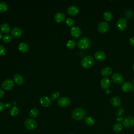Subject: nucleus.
Returning <instances> with one entry per match:
<instances>
[{
  "label": "nucleus",
  "mask_w": 134,
  "mask_h": 134,
  "mask_svg": "<svg viewBox=\"0 0 134 134\" xmlns=\"http://www.w3.org/2000/svg\"><path fill=\"white\" fill-rule=\"evenodd\" d=\"M79 12V8L75 5H72L70 6L67 9L68 14L71 16H75L78 14Z\"/></svg>",
  "instance_id": "dca6fc26"
},
{
  "label": "nucleus",
  "mask_w": 134,
  "mask_h": 134,
  "mask_svg": "<svg viewBox=\"0 0 134 134\" xmlns=\"http://www.w3.org/2000/svg\"><path fill=\"white\" fill-rule=\"evenodd\" d=\"M2 38V32L0 31V40Z\"/></svg>",
  "instance_id": "37998d69"
},
{
  "label": "nucleus",
  "mask_w": 134,
  "mask_h": 134,
  "mask_svg": "<svg viewBox=\"0 0 134 134\" xmlns=\"http://www.w3.org/2000/svg\"><path fill=\"white\" fill-rule=\"evenodd\" d=\"M60 94L58 92H54L51 94V99L52 100H56L59 97Z\"/></svg>",
  "instance_id": "2f4dec72"
},
{
  "label": "nucleus",
  "mask_w": 134,
  "mask_h": 134,
  "mask_svg": "<svg viewBox=\"0 0 134 134\" xmlns=\"http://www.w3.org/2000/svg\"><path fill=\"white\" fill-rule=\"evenodd\" d=\"M132 69H133V70L134 71V63H133V65H132Z\"/></svg>",
  "instance_id": "c03bdc74"
},
{
  "label": "nucleus",
  "mask_w": 134,
  "mask_h": 134,
  "mask_svg": "<svg viewBox=\"0 0 134 134\" xmlns=\"http://www.w3.org/2000/svg\"><path fill=\"white\" fill-rule=\"evenodd\" d=\"M133 92H134V87H133Z\"/></svg>",
  "instance_id": "de8ad7c7"
},
{
  "label": "nucleus",
  "mask_w": 134,
  "mask_h": 134,
  "mask_svg": "<svg viewBox=\"0 0 134 134\" xmlns=\"http://www.w3.org/2000/svg\"><path fill=\"white\" fill-rule=\"evenodd\" d=\"M103 17H104V18L106 21H111V20L113 18V14L110 12L106 11V12H105L104 13Z\"/></svg>",
  "instance_id": "393cba45"
},
{
  "label": "nucleus",
  "mask_w": 134,
  "mask_h": 134,
  "mask_svg": "<svg viewBox=\"0 0 134 134\" xmlns=\"http://www.w3.org/2000/svg\"><path fill=\"white\" fill-rule=\"evenodd\" d=\"M39 114V111L36 108H32L29 111V116L31 118H35L38 116Z\"/></svg>",
  "instance_id": "c85d7f7f"
},
{
  "label": "nucleus",
  "mask_w": 134,
  "mask_h": 134,
  "mask_svg": "<svg viewBox=\"0 0 134 134\" xmlns=\"http://www.w3.org/2000/svg\"><path fill=\"white\" fill-rule=\"evenodd\" d=\"M122 122L125 127L127 128H132L134 126V118L131 116H127L123 119Z\"/></svg>",
  "instance_id": "39448f33"
},
{
  "label": "nucleus",
  "mask_w": 134,
  "mask_h": 134,
  "mask_svg": "<svg viewBox=\"0 0 134 134\" xmlns=\"http://www.w3.org/2000/svg\"><path fill=\"white\" fill-rule=\"evenodd\" d=\"M12 40V37L10 36V35H8V34H6L5 35L3 38V40L4 42H6V43H8L9 42Z\"/></svg>",
  "instance_id": "7c9ffc66"
},
{
  "label": "nucleus",
  "mask_w": 134,
  "mask_h": 134,
  "mask_svg": "<svg viewBox=\"0 0 134 134\" xmlns=\"http://www.w3.org/2000/svg\"><path fill=\"white\" fill-rule=\"evenodd\" d=\"M129 42L130 44L134 47V37H132L130 38L129 39Z\"/></svg>",
  "instance_id": "4c0bfd02"
},
{
  "label": "nucleus",
  "mask_w": 134,
  "mask_h": 134,
  "mask_svg": "<svg viewBox=\"0 0 134 134\" xmlns=\"http://www.w3.org/2000/svg\"><path fill=\"white\" fill-rule=\"evenodd\" d=\"M66 24L68 26H72L74 24V20L71 18H68L66 20Z\"/></svg>",
  "instance_id": "473e14b6"
},
{
  "label": "nucleus",
  "mask_w": 134,
  "mask_h": 134,
  "mask_svg": "<svg viewBox=\"0 0 134 134\" xmlns=\"http://www.w3.org/2000/svg\"><path fill=\"white\" fill-rule=\"evenodd\" d=\"M18 49L20 52L23 53H25L27 52L29 50L28 44L25 42H22L19 44Z\"/></svg>",
  "instance_id": "412c9836"
},
{
  "label": "nucleus",
  "mask_w": 134,
  "mask_h": 134,
  "mask_svg": "<svg viewBox=\"0 0 134 134\" xmlns=\"http://www.w3.org/2000/svg\"><path fill=\"white\" fill-rule=\"evenodd\" d=\"M5 49L4 46L0 44V55H4L5 54Z\"/></svg>",
  "instance_id": "f704fd0d"
},
{
  "label": "nucleus",
  "mask_w": 134,
  "mask_h": 134,
  "mask_svg": "<svg viewBox=\"0 0 134 134\" xmlns=\"http://www.w3.org/2000/svg\"><path fill=\"white\" fill-rule=\"evenodd\" d=\"M113 72V70L109 67H105L101 70L100 73L103 76H108L111 74Z\"/></svg>",
  "instance_id": "4be33fe9"
},
{
  "label": "nucleus",
  "mask_w": 134,
  "mask_h": 134,
  "mask_svg": "<svg viewBox=\"0 0 134 134\" xmlns=\"http://www.w3.org/2000/svg\"><path fill=\"white\" fill-rule=\"evenodd\" d=\"M122 120H123V119H122V118L121 117H117L116 118V121H117L118 123L121 122V121H122Z\"/></svg>",
  "instance_id": "58836bf2"
},
{
  "label": "nucleus",
  "mask_w": 134,
  "mask_h": 134,
  "mask_svg": "<svg viewBox=\"0 0 134 134\" xmlns=\"http://www.w3.org/2000/svg\"><path fill=\"white\" fill-rule=\"evenodd\" d=\"M14 81L17 85H22L24 82L23 76L19 73H17L14 75Z\"/></svg>",
  "instance_id": "f3484780"
},
{
  "label": "nucleus",
  "mask_w": 134,
  "mask_h": 134,
  "mask_svg": "<svg viewBox=\"0 0 134 134\" xmlns=\"http://www.w3.org/2000/svg\"><path fill=\"white\" fill-rule=\"evenodd\" d=\"M124 110L122 108H120L118 109V110L116 111V115L118 117H121L124 115Z\"/></svg>",
  "instance_id": "72a5a7b5"
},
{
  "label": "nucleus",
  "mask_w": 134,
  "mask_h": 134,
  "mask_svg": "<svg viewBox=\"0 0 134 134\" xmlns=\"http://www.w3.org/2000/svg\"><path fill=\"white\" fill-rule=\"evenodd\" d=\"M2 88L6 91H9L12 90L14 86V82L11 79H6L2 83Z\"/></svg>",
  "instance_id": "423d86ee"
},
{
  "label": "nucleus",
  "mask_w": 134,
  "mask_h": 134,
  "mask_svg": "<svg viewBox=\"0 0 134 134\" xmlns=\"http://www.w3.org/2000/svg\"><path fill=\"white\" fill-rule=\"evenodd\" d=\"M113 130L116 132H120L122 129V126L120 123H116L113 126Z\"/></svg>",
  "instance_id": "bb28decb"
},
{
  "label": "nucleus",
  "mask_w": 134,
  "mask_h": 134,
  "mask_svg": "<svg viewBox=\"0 0 134 134\" xmlns=\"http://www.w3.org/2000/svg\"><path fill=\"white\" fill-rule=\"evenodd\" d=\"M13 104H14V105H15V104H16V102H13Z\"/></svg>",
  "instance_id": "a18cd8bd"
},
{
  "label": "nucleus",
  "mask_w": 134,
  "mask_h": 134,
  "mask_svg": "<svg viewBox=\"0 0 134 134\" xmlns=\"http://www.w3.org/2000/svg\"><path fill=\"white\" fill-rule=\"evenodd\" d=\"M66 47L69 49H72L74 48L76 45V42L75 40L70 39L66 42Z\"/></svg>",
  "instance_id": "b1692460"
},
{
  "label": "nucleus",
  "mask_w": 134,
  "mask_h": 134,
  "mask_svg": "<svg viewBox=\"0 0 134 134\" xmlns=\"http://www.w3.org/2000/svg\"><path fill=\"white\" fill-rule=\"evenodd\" d=\"M94 59L90 55L85 56L81 60V64L84 68H90L94 64Z\"/></svg>",
  "instance_id": "f03ea898"
},
{
  "label": "nucleus",
  "mask_w": 134,
  "mask_h": 134,
  "mask_svg": "<svg viewBox=\"0 0 134 134\" xmlns=\"http://www.w3.org/2000/svg\"><path fill=\"white\" fill-rule=\"evenodd\" d=\"M5 107V105L2 102H0V112L4 110Z\"/></svg>",
  "instance_id": "e433bc0d"
},
{
  "label": "nucleus",
  "mask_w": 134,
  "mask_h": 134,
  "mask_svg": "<svg viewBox=\"0 0 134 134\" xmlns=\"http://www.w3.org/2000/svg\"><path fill=\"white\" fill-rule=\"evenodd\" d=\"M24 125L27 129L29 130H34L37 128V124L35 120L32 118H27L25 121Z\"/></svg>",
  "instance_id": "20e7f679"
},
{
  "label": "nucleus",
  "mask_w": 134,
  "mask_h": 134,
  "mask_svg": "<svg viewBox=\"0 0 134 134\" xmlns=\"http://www.w3.org/2000/svg\"><path fill=\"white\" fill-rule=\"evenodd\" d=\"M39 102L41 106L44 107H47L51 104L52 99L47 96H42L40 98Z\"/></svg>",
  "instance_id": "9b49d317"
},
{
  "label": "nucleus",
  "mask_w": 134,
  "mask_h": 134,
  "mask_svg": "<svg viewBox=\"0 0 134 134\" xmlns=\"http://www.w3.org/2000/svg\"><path fill=\"white\" fill-rule=\"evenodd\" d=\"M110 103L113 106L116 107H119L121 105V100L117 96H114L110 99Z\"/></svg>",
  "instance_id": "aec40b11"
},
{
  "label": "nucleus",
  "mask_w": 134,
  "mask_h": 134,
  "mask_svg": "<svg viewBox=\"0 0 134 134\" xmlns=\"http://www.w3.org/2000/svg\"><path fill=\"white\" fill-rule=\"evenodd\" d=\"M70 104V99L67 97H61L58 100V104L59 106L65 107Z\"/></svg>",
  "instance_id": "9d476101"
},
{
  "label": "nucleus",
  "mask_w": 134,
  "mask_h": 134,
  "mask_svg": "<svg viewBox=\"0 0 134 134\" xmlns=\"http://www.w3.org/2000/svg\"><path fill=\"white\" fill-rule=\"evenodd\" d=\"M10 33L13 37L15 38H19L23 34V30L20 28L16 27L12 29Z\"/></svg>",
  "instance_id": "4468645a"
},
{
  "label": "nucleus",
  "mask_w": 134,
  "mask_h": 134,
  "mask_svg": "<svg viewBox=\"0 0 134 134\" xmlns=\"http://www.w3.org/2000/svg\"><path fill=\"white\" fill-rule=\"evenodd\" d=\"M106 93H107V94H110V90L107 89V91H106Z\"/></svg>",
  "instance_id": "79ce46f5"
},
{
  "label": "nucleus",
  "mask_w": 134,
  "mask_h": 134,
  "mask_svg": "<svg viewBox=\"0 0 134 134\" xmlns=\"http://www.w3.org/2000/svg\"><path fill=\"white\" fill-rule=\"evenodd\" d=\"M94 57L97 60L99 61H102L106 59V54L103 51H98L95 53Z\"/></svg>",
  "instance_id": "a211bd4d"
},
{
  "label": "nucleus",
  "mask_w": 134,
  "mask_h": 134,
  "mask_svg": "<svg viewBox=\"0 0 134 134\" xmlns=\"http://www.w3.org/2000/svg\"><path fill=\"white\" fill-rule=\"evenodd\" d=\"M127 26V19L125 18H119L116 23V27L119 30H125Z\"/></svg>",
  "instance_id": "0eeeda50"
},
{
  "label": "nucleus",
  "mask_w": 134,
  "mask_h": 134,
  "mask_svg": "<svg viewBox=\"0 0 134 134\" xmlns=\"http://www.w3.org/2000/svg\"><path fill=\"white\" fill-rule=\"evenodd\" d=\"M85 122L86 123V125H89V126H92L95 123V120L94 118L91 116H87L84 119Z\"/></svg>",
  "instance_id": "a878e982"
},
{
  "label": "nucleus",
  "mask_w": 134,
  "mask_h": 134,
  "mask_svg": "<svg viewBox=\"0 0 134 134\" xmlns=\"http://www.w3.org/2000/svg\"><path fill=\"white\" fill-rule=\"evenodd\" d=\"M65 15L63 13H60V12L56 13L54 16L55 21L59 23L63 22L65 20Z\"/></svg>",
  "instance_id": "6ab92c4d"
},
{
  "label": "nucleus",
  "mask_w": 134,
  "mask_h": 134,
  "mask_svg": "<svg viewBox=\"0 0 134 134\" xmlns=\"http://www.w3.org/2000/svg\"><path fill=\"white\" fill-rule=\"evenodd\" d=\"M70 32L74 38H78L81 34V30L80 27L77 26H74L71 29Z\"/></svg>",
  "instance_id": "ddd939ff"
},
{
  "label": "nucleus",
  "mask_w": 134,
  "mask_h": 134,
  "mask_svg": "<svg viewBox=\"0 0 134 134\" xmlns=\"http://www.w3.org/2000/svg\"><path fill=\"white\" fill-rule=\"evenodd\" d=\"M69 134H73V133H69Z\"/></svg>",
  "instance_id": "09e8293b"
},
{
  "label": "nucleus",
  "mask_w": 134,
  "mask_h": 134,
  "mask_svg": "<svg viewBox=\"0 0 134 134\" xmlns=\"http://www.w3.org/2000/svg\"><path fill=\"white\" fill-rule=\"evenodd\" d=\"M4 91L1 88H0V98H2L4 96Z\"/></svg>",
  "instance_id": "ea45409f"
},
{
  "label": "nucleus",
  "mask_w": 134,
  "mask_h": 134,
  "mask_svg": "<svg viewBox=\"0 0 134 134\" xmlns=\"http://www.w3.org/2000/svg\"><path fill=\"white\" fill-rule=\"evenodd\" d=\"M125 16L128 18H131L132 17V12L130 10H127L126 12H125Z\"/></svg>",
  "instance_id": "c9c22d12"
},
{
  "label": "nucleus",
  "mask_w": 134,
  "mask_h": 134,
  "mask_svg": "<svg viewBox=\"0 0 134 134\" xmlns=\"http://www.w3.org/2000/svg\"><path fill=\"white\" fill-rule=\"evenodd\" d=\"M110 84V81L107 77L103 78L100 81V86L103 90H107L109 88Z\"/></svg>",
  "instance_id": "2eb2a0df"
},
{
  "label": "nucleus",
  "mask_w": 134,
  "mask_h": 134,
  "mask_svg": "<svg viewBox=\"0 0 134 134\" xmlns=\"http://www.w3.org/2000/svg\"><path fill=\"white\" fill-rule=\"evenodd\" d=\"M121 88L123 92H128L133 89V85L131 82L129 81H126L122 84Z\"/></svg>",
  "instance_id": "f8f14e48"
},
{
  "label": "nucleus",
  "mask_w": 134,
  "mask_h": 134,
  "mask_svg": "<svg viewBox=\"0 0 134 134\" xmlns=\"http://www.w3.org/2000/svg\"><path fill=\"white\" fill-rule=\"evenodd\" d=\"M133 83H134V77H133Z\"/></svg>",
  "instance_id": "49530a36"
},
{
  "label": "nucleus",
  "mask_w": 134,
  "mask_h": 134,
  "mask_svg": "<svg viewBox=\"0 0 134 134\" xmlns=\"http://www.w3.org/2000/svg\"><path fill=\"white\" fill-rule=\"evenodd\" d=\"M12 106V104L10 103H6L5 105V107L6 108H10Z\"/></svg>",
  "instance_id": "a19ab883"
},
{
  "label": "nucleus",
  "mask_w": 134,
  "mask_h": 134,
  "mask_svg": "<svg viewBox=\"0 0 134 134\" xmlns=\"http://www.w3.org/2000/svg\"><path fill=\"white\" fill-rule=\"evenodd\" d=\"M18 113H19V109L16 106H14V107H13L9 111V114L12 116H15L17 115Z\"/></svg>",
  "instance_id": "cd10ccee"
},
{
  "label": "nucleus",
  "mask_w": 134,
  "mask_h": 134,
  "mask_svg": "<svg viewBox=\"0 0 134 134\" xmlns=\"http://www.w3.org/2000/svg\"><path fill=\"white\" fill-rule=\"evenodd\" d=\"M111 80L112 81L116 84H119L122 83L124 81V77L122 75L119 73H114L111 75Z\"/></svg>",
  "instance_id": "1a4fd4ad"
},
{
  "label": "nucleus",
  "mask_w": 134,
  "mask_h": 134,
  "mask_svg": "<svg viewBox=\"0 0 134 134\" xmlns=\"http://www.w3.org/2000/svg\"><path fill=\"white\" fill-rule=\"evenodd\" d=\"M7 9H8L7 4L4 2H0V13L5 12Z\"/></svg>",
  "instance_id": "c756f323"
},
{
  "label": "nucleus",
  "mask_w": 134,
  "mask_h": 134,
  "mask_svg": "<svg viewBox=\"0 0 134 134\" xmlns=\"http://www.w3.org/2000/svg\"><path fill=\"white\" fill-rule=\"evenodd\" d=\"M0 29L1 31L4 34H8L10 30L9 25L7 23L2 24L0 26Z\"/></svg>",
  "instance_id": "5701e85b"
},
{
  "label": "nucleus",
  "mask_w": 134,
  "mask_h": 134,
  "mask_svg": "<svg viewBox=\"0 0 134 134\" xmlns=\"http://www.w3.org/2000/svg\"><path fill=\"white\" fill-rule=\"evenodd\" d=\"M109 28V25L106 21H101L99 23L97 27L98 31L102 34H104L108 30Z\"/></svg>",
  "instance_id": "6e6552de"
},
{
  "label": "nucleus",
  "mask_w": 134,
  "mask_h": 134,
  "mask_svg": "<svg viewBox=\"0 0 134 134\" xmlns=\"http://www.w3.org/2000/svg\"><path fill=\"white\" fill-rule=\"evenodd\" d=\"M91 44V41L89 38L87 37H82L79 39L77 42L78 47L82 50H85L87 49Z\"/></svg>",
  "instance_id": "7ed1b4c3"
},
{
  "label": "nucleus",
  "mask_w": 134,
  "mask_h": 134,
  "mask_svg": "<svg viewBox=\"0 0 134 134\" xmlns=\"http://www.w3.org/2000/svg\"><path fill=\"white\" fill-rule=\"evenodd\" d=\"M86 115L85 110L82 108H76L72 112V117L76 120L83 119Z\"/></svg>",
  "instance_id": "f257e3e1"
}]
</instances>
